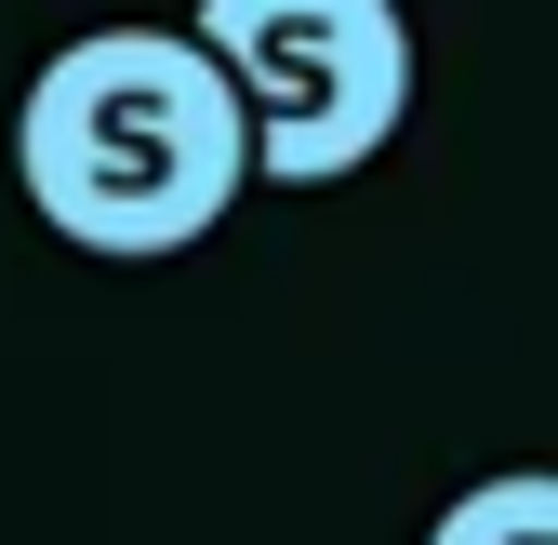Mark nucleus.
<instances>
[{"label":"nucleus","instance_id":"obj_1","mask_svg":"<svg viewBox=\"0 0 558 545\" xmlns=\"http://www.w3.org/2000/svg\"><path fill=\"white\" fill-rule=\"evenodd\" d=\"M14 186L53 240L160 266L253 199V120L186 27H81L14 107Z\"/></svg>","mask_w":558,"mask_h":545},{"label":"nucleus","instance_id":"obj_2","mask_svg":"<svg viewBox=\"0 0 558 545\" xmlns=\"http://www.w3.org/2000/svg\"><path fill=\"white\" fill-rule=\"evenodd\" d=\"M186 40L227 66V94L253 120V186H345L412 120L399 0H199Z\"/></svg>","mask_w":558,"mask_h":545},{"label":"nucleus","instance_id":"obj_3","mask_svg":"<svg viewBox=\"0 0 558 545\" xmlns=\"http://www.w3.org/2000/svg\"><path fill=\"white\" fill-rule=\"evenodd\" d=\"M426 545H558V465H506L426 519Z\"/></svg>","mask_w":558,"mask_h":545}]
</instances>
